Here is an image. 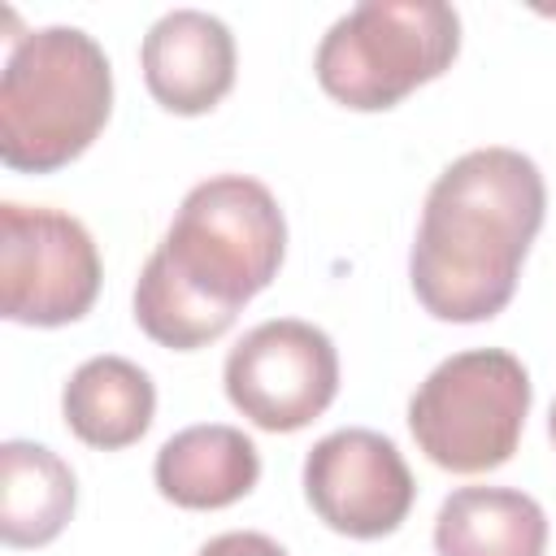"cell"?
<instances>
[{
  "label": "cell",
  "mask_w": 556,
  "mask_h": 556,
  "mask_svg": "<svg viewBox=\"0 0 556 556\" xmlns=\"http://www.w3.org/2000/svg\"><path fill=\"white\" fill-rule=\"evenodd\" d=\"M287 256V217L274 191L248 174L195 182L135 282L139 330L174 352L222 339Z\"/></svg>",
  "instance_id": "cell-1"
},
{
  "label": "cell",
  "mask_w": 556,
  "mask_h": 556,
  "mask_svg": "<svg viewBox=\"0 0 556 556\" xmlns=\"http://www.w3.org/2000/svg\"><path fill=\"white\" fill-rule=\"evenodd\" d=\"M543 213L547 187L526 152L491 143L456 156L430 182L408 248L417 304L456 326L504 313Z\"/></svg>",
  "instance_id": "cell-2"
},
{
  "label": "cell",
  "mask_w": 556,
  "mask_h": 556,
  "mask_svg": "<svg viewBox=\"0 0 556 556\" xmlns=\"http://www.w3.org/2000/svg\"><path fill=\"white\" fill-rule=\"evenodd\" d=\"M113 113V65L83 26L9 35L0 70V161L52 174L78 161Z\"/></svg>",
  "instance_id": "cell-3"
},
{
  "label": "cell",
  "mask_w": 556,
  "mask_h": 556,
  "mask_svg": "<svg viewBox=\"0 0 556 556\" xmlns=\"http://www.w3.org/2000/svg\"><path fill=\"white\" fill-rule=\"evenodd\" d=\"M460 52V13L443 0H365L330 22L313 74L330 100L356 113L395 109L434 83Z\"/></svg>",
  "instance_id": "cell-4"
},
{
  "label": "cell",
  "mask_w": 556,
  "mask_h": 556,
  "mask_svg": "<svg viewBox=\"0 0 556 556\" xmlns=\"http://www.w3.org/2000/svg\"><path fill=\"white\" fill-rule=\"evenodd\" d=\"M534 387L504 348H469L439 361L408 400V430L430 465L447 473L500 469L526 430Z\"/></svg>",
  "instance_id": "cell-5"
},
{
  "label": "cell",
  "mask_w": 556,
  "mask_h": 556,
  "mask_svg": "<svg viewBox=\"0 0 556 556\" xmlns=\"http://www.w3.org/2000/svg\"><path fill=\"white\" fill-rule=\"evenodd\" d=\"M100 252L91 230L43 204H0V313L17 326H70L100 295Z\"/></svg>",
  "instance_id": "cell-6"
},
{
  "label": "cell",
  "mask_w": 556,
  "mask_h": 556,
  "mask_svg": "<svg viewBox=\"0 0 556 556\" xmlns=\"http://www.w3.org/2000/svg\"><path fill=\"white\" fill-rule=\"evenodd\" d=\"M226 400L269 434H291L317 421L339 395L334 339L300 317L252 326L226 356Z\"/></svg>",
  "instance_id": "cell-7"
},
{
  "label": "cell",
  "mask_w": 556,
  "mask_h": 556,
  "mask_svg": "<svg viewBox=\"0 0 556 556\" xmlns=\"http://www.w3.org/2000/svg\"><path fill=\"white\" fill-rule=\"evenodd\" d=\"M304 500L321 526L348 539L395 534L417 500V482L400 447L365 426L330 430L304 456Z\"/></svg>",
  "instance_id": "cell-8"
},
{
  "label": "cell",
  "mask_w": 556,
  "mask_h": 556,
  "mask_svg": "<svg viewBox=\"0 0 556 556\" xmlns=\"http://www.w3.org/2000/svg\"><path fill=\"white\" fill-rule=\"evenodd\" d=\"M235 35L204 9H169L139 43V70L165 113L200 117L235 87Z\"/></svg>",
  "instance_id": "cell-9"
},
{
  "label": "cell",
  "mask_w": 556,
  "mask_h": 556,
  "mask_svg": "<svg viewBox=\"0 0 556 556\" xmlns=\"http://www.w3.org/2000/svg\"><path fill=\"white\" fill-rule=\"evenodd\" d=\"M152 478L169 504L213 513L252 495V486L261 482V452L239 426L200 421L161 443Z\"/></svg>",
  "instance_id": "cell-10"
},
{
  "label": "cell",
  "mask_w": 556,
  "mask_h": 556,
  "mask_svg": "<svg viewBox=\"0 0 556 556\" xmlns=\"http://www.w3.org/2000/svg\"><path fill=\"white\" fill-rule=\"evenodd\" d=\"M152 413H156V387L148 369L109 352L83 361L61 391V417L70 434L100 452H122L139 443L152 426Z\"/></svg>",
  "instance_id": "cell-11"
},
{
  "label": "cell",
  "mask_w": 556,
  "mask_h": 556,
  "mask_svg": "<svg viewBox=\"0 0 556 556\" xmlns=\"http://www.w3.org/2000/svg\"><path fill=\"white\" fill-rule=\"evenodd\" d=\"M439 556H543L547 513L513 486H456L434 513Z\"/></svg>",
  "instance_id": "cell-12"
},
{
  "label": "cell",
  "mask_w": 556,
  "mask_h": 556,
  "mask_svg": "<svg viewBox=\"0 0 556 556\" xmlns=\"http://www.w3.org/2000/svg\"><path fill=\"white\" fill-rule=\"evenodd\" d=\"M74 469L43 443H0V539L9 547H48L74 517Z\"/></svg>",
  "instance_id": "cell-13"
},
{
  "label": "cell",
  "mask_w": 556,
  "mask_h": 556,
  "mask_svg": "<svg viewBox=\"0 0 556 556\" xmlns=\"http://www.w3.org/2000/svg\"><path fill=\"white\" fill-rule=\"evenodd\" d=\"M195 556H287V547L261 530H226V534L208 539Z\"/></svg>",
  "instance_id": "cell-14"
},
{
  "label": "cell",
  "mask_w": 556,
  "mask_h": 556,
  "mask_svg": "<svg viewBox=\"0 0 556 556\" xmlns=\"http://www.w3.org/2000/svg\"><path fill=\"white\" fill-rule=\"evenodd\" d=\"M547 434H552V443H556V400H552V413H547Z\"/></svg>",
  "instance_id": "cell-15"
}]
</instances>
